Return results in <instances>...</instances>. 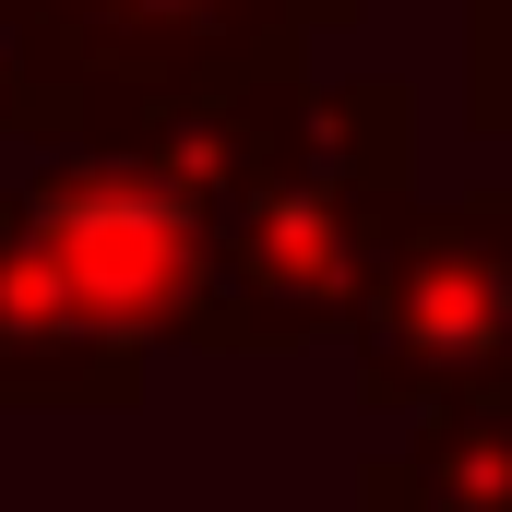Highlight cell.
<instances>
[{
	"mask_svg": "<svg viewBox=\"0 0 512 512\" xmlns=\"http://www.w3.org/2000/svg\"><path fill=\"white\" fill-rule=\"evenodd\" d=\"M417 203V108L405 84H310L274 72L239 96V155L215 191V286L227 358H286L358 322L370 262Z\"/></svg>",
	"mask_w": 512,
	"mask_h": 512,
	"instance_id": "obj_1",
	"label": "cell"
},
{
	"mask_svg": "<svg viewBox=\"0 0 512 512\" xmlns=\"http://www.w3.org/2000/svg\"><path fill=\"white\" fill-rule=\"evenodd\" d=\"M358 0H0V143H120V131L298 72Z\"/></svg>",
	"mask_w": 512,
	"mask_h": 512,
	"instance_id": "obj_2",
	"label": "cell"
},
{
	"mask_svg": "<svg viewBox=\"0 0 512 512\" xmlns=\"http://www.w3.org/2000/svg\"><path fill=\"white\" fill-rule=\"evenodd\" d=\"M346 346H358L370 417L512 393V191H453V203L417 191L405 227L382 239V262H370Z\"/></svg>",
	"mask_w": 512,
	"mask_h": 512,
	"instance_id": "obj_3",
	"label": "cell"
},
{
	"mask_svg": "<svg viewBox=\"0 0 512 512\" xmlns=\"http://www.w3.org/2000/svg\"><path fill=\"white\" fill-rule=\"evenodd\" d=\"M358 512H512V393L429 405L393 453L358 465Z\"/></svg>",
	"mask_w": 512,
	"mask_h": 512,
	"instance_id": "obj_4",
	"label": "cell"
},
{
	"mask_svg": "<svg viewBox=\"0 0 512 512\" xmlns=\"http://www.w3.org/2000/svg\"><path fill=\"white\" fill-rule=\"evenodd\" d=\"M465 120L512 155V0H465Z\"/></svg>",
	"mask_w": 512,
	"mask_h": 512,
	"instance_id": "obj_5",
	"label": "cell"
},
{
	"mask_svg": "<svg viewBox=\"0 0 512 512\" xmlns=\"http://www.w3.org/2000/svg\"><path fill=\"white\" fill-rule=\"evenodd\" d=\"M0 417H12V370H0Z\"/></svg>",
	"mask_w": 512,
	"mask_h": 512,
	"instance_id": "obj_6",
	"label": "cell"
}]
</instances>
